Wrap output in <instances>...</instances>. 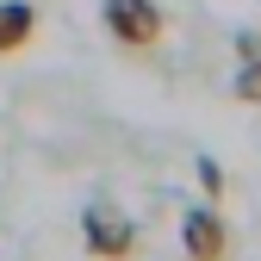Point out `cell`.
<instances>
[{
	"instance_id": "cell-1",
	"label": "cell",
	"mask_w": 261,
	"mask_h": 261,
	"mask_svg": "<svg viewBox=\"0 0 261 261\" xmlns=\"http://www.w3.org/2000/svg\"><path fill=\"white\" fill-rule=\"evenodd\" d=\"M100 25L130 56H155L162 38H168V13H162L155 0H100Z\"/></svg>"
},
{
	"instance_id": "cell-2",
	"label": "cell",
	"mask_w": 261,
	"mask_h": 261,
	"mask_svg": "<svg viewBox=\"0 0 261 261\" xmlns=\"http://www.w3.org/2000/svg\"><path fill=\"white\" fill-rule=\"evenodd\" d=\"M81 249H87L93 261H130V255H137V224H130L118 205L93 199V205L81 212Z\"/></svg>"
},
{
	"instance_id": "cell-3",
	"label": "cell",
	"mask_w": 261,
	"mask_h": 261,
	"mask_svg": "<svg viewBox=\"0 0 261 261\" xmlns=\"http://www.w3.org/2000/svg\"><path fill=\"white\" fill-rule=\"evenodd\" d=\"M180 249L187 261H230V224L218 205H187L180 212Z\"/></svg>"
},
{
	"instance_id": "cell-4",
	"label": "cell",
	"mask_w": 261,
	"mask_h": 261,
	"mask_svg": "<svg viewBox=\"0 0 261 261\" xmlns=\"http://www.w3.org/2000/svg\"><path fill=\"white\" fill-rule=\"evenodd\" d=\"M38 38V7L31 0H0V56H19Z\"/></svg>"
},
{
	"instance_id": "cell-5",
	"label": "cell",
	"mask_w": 261,
	"mask_h": 261,
	"mask_svg": "<svg viewBox=\"0 0 261 261\" xmlns=\"http://www.w3.org/2000/svg\"><path fill=\"white\" fill-rule=\"evenodd\" d=\"M193 174H199V193L218 205V199H224V187H230V180H224V168H218V155H199V162H193Z\"/></svg>"
},
{
	"instance_id": "cell-6",
	"label": "cell",
	"mask_w": 261,
	"mask_h": 261,
	"mask_svg": "<svg viewBox=\"0 0 261 261\" xmlns=\"http://www.w3.org/2000/svg\"><path fill=\"white\" fill-rule=\"evenodd\" d=\"M237 100H243V106H261V56H243V69H237Z\"/></svg>"
},
{
	"instance_id": "cell-7",
	"label": "cell",
	"mask_w": 261,
	"mask_h": 261,
	"mask_svg": "<svg viewBox=\"0 0 261 261\" xmlns=\"http://www.w3.org/2000/svg\"><path fill=\"white\" fill-rule=\"evenodd\" d=\"M243 56H261V31H237V62Z\"/></svg>"
}]
</instances>
